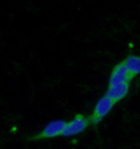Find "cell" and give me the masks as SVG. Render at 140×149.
<instances>
[{
    "label": "cell",
    "mask_w": 140,
    "mask_h": 149,
    "mask_svg": "<svg viewBox=\"0 0 140 149\" xmlns=\"http://www.w3.org/2000/svg\"><path fill=\"white\" fill-rule=\"evenodd\" d=\"M115 103L106 95L100 98L96 104L93 113L89 118L90 123L96 125L111 110Z\"/></svg>",
    "instance_id": "6da1fadb"
},
{
    "label": "cell",
    "mask_w": 140,
    "mask_h": 149,
    "mask_svg": "<svg viewBox=\"0 0 140 149\" xmlns=\"http://www.w3.org/2000/svg\"><path fill=\"white\" fill-rule=\"evenodd\" d=\"M66 123L62 120H56L50 122L39 134L30 138L31 140L52 138L62 136Z\"/></svg>",
    "instance_id": "7a4b0ae2"
},
{
    "label": "cell",
    "mask_w": 140,
    "mask_h": 149,
    "mask_svg": "<svg viewBox=\"0 0 140 149\" xmlns=\"http://www.w3.org/2000/svg\"><path fill=\"white\" fill-rule=\"evenodd\" d=\"M89 124V118L82 114H77L73 120L66 123L62 136H70L80 134L87 128Z\"/></svg>",
    "instance_id": "3957f363"
},
{
    "label": "cell",
    "mask_w": 140,
    "mask_h": 149,
    "mask_svg": "<svg viewBox=\"0 0 140 149\" xmlns=\"http://www.w3.org/2000/svg\"><path fill=\"white\" fill-rule=\"evenodd\" d=\"M134 77L130 74L123 61L114 67L109 80V86L129 83Z\"/></svg>",
    "instance_id": "277c9868"
},
{
    "label": "cell",
    "mask_w": 140,
    "mask_h": 149,
    "mask_svg": "<svg viewBox=\"0 0 140 149\" xmlns=\"http://www.w3.org/2000/svg\"><path fill=\"white\" fill-rule=\"evenodd\" d=\"M129 83H127L109 86L106 95L111 99L116 104L120 100H122L127 95L129 90Z\"/></svg>",
    "instance_id": "5b68a950"
},
{
    "label": "cell",
    "mask_w": 140,
    "mask_h": 149,
    "mask_svg": "<svg viewBox=\"0 0 140 149\" xmlns=\"http://www.w3.org/2000/svg\"><path fill=\"white\" fill-rule=\"evenodd\" d=\"M123 62L128 71L134 77L136 75L140 74V57L130 56Z\"/></svg>",
    "instance_id": "8992f818"
}]
</instances>
